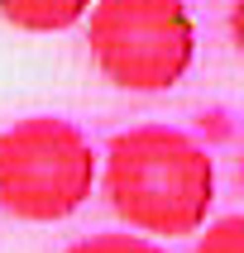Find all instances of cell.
Wrapping results in <instances>:
<instances>
[{
	"instance_id": "cell-1",
	"label": "cell",
	"mask_w": 244,
	"mask_h": 253,
	"mask_svg": "<svg viewBox=\"0 0 244 253\" xmlns=\"http://www.w3.org/2000/svg\"><path fill=\"white\" fill-rule=\"evenodd\" d=\"M100 186L129 229L187 239L206 229V215L215 206V163L182 129L134 125L110 139Z\"/></svg>"
},
{
	"instance_id": "cell-2",
	"label": "cell",
	"mask_w": 244,
	"mask_h": 253,
	"mask_svg": "<svg viewBox=\"0 0 244 253\" xmlns=\"http://www.w3.org/2000/svg\"><path fill=\"white\" fill-rule=\"evenodd\" d=\"M100 158L72 120L34 115L0 129V206L14 220L53 225L91 201Z\"/></svg>"
},
{
	"instance_id": "cell-3",
	"label": "cell",
	"mask_w": 244,
	"mask_h": 253,
	"mask_svg": "<svg viewBox=\"0 0 244 253\" xmlns=\"http://www.w3.org/2000/svg\"><path fill=\"white\" fill-rule=\"evenodd\" d=\"M86 43L110 86L158 96L187 77L196 57V24L182 0H96Z\"/></svg>"
},
{
	"instance_id": "cell-4",
	"label": "cell",
	"mask_w": 244,
	"mask_h": 253,
	"mask_svg": "<svg viewBox=\"0 0 244 253\" xmlns=\"http://www.w3.org/2000/svg\"><path fill=\"white\" fill-rule=\"evenodd\" d=\"M96 0H0V19L24 34H62L82 24Z\"/></svg>"
},
{
	"instance_id": "cell-5",
	"label": "cell",
	"mask_w": 244,
	"mask_h": 253,
	"mask_svg": "<svg viewBox=\"0 0 244 253\" xmlns=\"http://www.w3.org/2000/svg\"><path fill=\"white\" fill-rule=\"evenodd\" d=\"M67 253H168V249L153 239H139V229H134V234H91V239L72 244Z\"/></svg>"
},
{
	"instance_id": "cell-6",
	"label": "cell",
	"mask_w": 244,
	"mask_h": 253,
	"mask_svg": "<svg viewBox=\"0 0 244 253\" xmlns=\"http://www.w3.org/2000/svg\"><path fill=\"white\" fill-rule=\"evenodd\" d=\"M196 253H244V215H225V220L206 225Z\"/></svg>"
},
{
	"instance_id": "cell-7",
	"label": "cell",
	"mask_w": 244,
	"mask_h": 253,
	"mask_svg": "<svg viewBox=\"0 0 244 253\" xmlns=\"http://www.w3.org/2000/svg\"><path fill=\"white\" fill-rule=\"evenodd\" d=\"M230 39H235V48H240V57H244V0L230 5Z\"/></svg>"
},
{
	"instance_id": "cell-8",
	"label": "cell",
	"mask_w": 244,
	"mask_h": 253,
	"mask_svg": "<svg viewBox=\"0 0 244 253\" xmlns=\"http://www.w3.org/2000/svg\"><path fill=\"white\" fill-rule=\"evenodd\" d=\"M240 191H244V148H240Z\"/></svg>"
}]
</instances>
